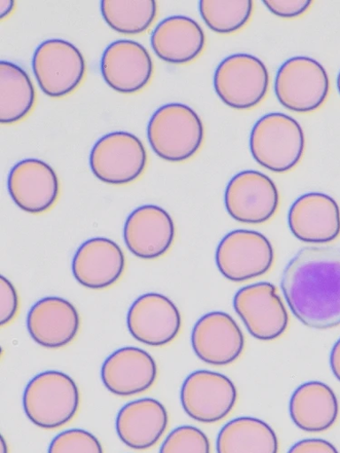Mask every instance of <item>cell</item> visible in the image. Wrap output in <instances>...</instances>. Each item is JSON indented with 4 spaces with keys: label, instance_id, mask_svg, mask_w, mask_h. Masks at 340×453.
Segmentation results:
<instances>
[{
    "label": "cell",
    "instance_id": "cb8c5ba5",
    "mask_svg": "<svg viewBox=\"0 0 340 453\" xmlns=\"http://www.w3.org/2000/svg\"><path fill=\"white\" fill-rule=\"evenodd\" d=\"M338 401L326 384L311 381L299 386L290 401V414L294 425L307 433H322L336 422Z\"/></svg>",
    "mask_w": 340,
    "mask_h": 453
},
{
    "label": "cell",
    "instance_id": "4fadbf2b",
    "mask_svg": "<svg viewBox=\"0 0 340 453\" xmlns=\"http://www.w3.org/2000/svg\"><path fill=\"white\" fill-rule=\"evenodd\" d=\"M128 326L137 342L164 347L174 342L182 327V318L174 302L158 293L139 296L128 315Z\"/></svg>",
    "mask_w": 340,
    "mask_h": 453
},
{
    "label": "cell",
    "instance_id": "1f68e13d",
    "mask_svg": "<svg viewBox=\"0 0 340 453\" xmlns=\"http://www.w3.org/2000/svg\"><path fill=\"white\" fill-rule=\"evenodd\" d=\"M264 5L277 17L294 19L304 15L311 8V0H264Z\"/></svg>",
    "mask_w": 340,
    "mask_h": 453
},
{
    "label": "cell",
    "instance_id": "f546056e",
    "mask_svg": "<svg viewBox=\"0 0 340 453\" xmlns=\"http://www.w3.org/2000/svg\"><path fill=\"white\" fill-rule=\"evenodd\" d=\"M49 453H104V450L99 440L91 433L71 429L53 439Z\"/></svg>",
    "mask_w": 340,
    "mask_h": 453
},
{
    "label": "cell",
    "instance_id": "6da1fadb",
    "mask_svg": "<svg viewBox=\"0 0 340 453\" xmlns=\"http://www.w3.org/2000/svg\"><path fill=\"white\" fill-rule=\"evenodd\" d=\"M282 289L302 324L319 330L340 326V249L299 250L284 270Z\"/></svg>",
    "mask_w": 340,
    "mask_h": 453
},
{
    "label": "cell",
    "instance_id": "d590c367",
    "mask_svg": "<svg viewBox=\"0 0 340 453\" xmlns=\"http://www.w3.org/2000/svg\"><path fill=\"white\" fill-rule=\"evenodd\" d=\"M0 453H9L8 444L4 436H2V442H0Z\"/></svg>",
    "mask_w": 340,
    "mask_h": 453
},
{
    "label": "cell",
    "instance_id": "d4e9b609",
    "mask_svg": "<svg viewBox=\"0 0 340 453\" xmlns=\"http://www.w3.org/2000/svg\"><path fill=\"white\" fill-rule=\"evenodd\" d=\"M217 453H278L274 430L260 419L242 417L227 423L216 441Z\"/></svg>",
    "mask_w": 340,
    "mask_h": 453
},
{
    "label": "cell",
    "instance_id": "484cf974",
    "mask_svg": "<svg viewBox=\"0 0 340 453\" xmlns=\"http://www.w3.org/2000/svg\"><path fill=\"white\" fill-rule=\"evenodd\" d=\"M35 104V90L27 73L14 63L0 62V122L22 121Z\"/></svg>",
    "mask_w": 340,
    "mask_h": 453
},
{
    "label": "cell",
    "instance_id": "e0dca14e",
    "mask_svg": "<svg viewBox=\"0 0 340 453\" xmlns=\"http://www.w3.org/2000/svg\"><path fill=\"white\" fill-rule=\"evenodd\" d=\"M291 234L305 243H329L340 235V210L336 202L321 193H309L298 198L289 216Z\"/></svg>",
    "mask_w": 340,
    "mask_h": 453
},
{
    "label": "cell",
    "instance_id": "4316f807",
    "mask_svg": "<svg viewBox=\"0 0 340 453\" xmlns=\"http://www.w3.org/2000/svg\"><path fill=\"white\" fill-rule=\"evenodd\" d=\"M101 14L113 30L139 35L154 23L158 4L155 0H102Z\"/></svg>",
    "mask_w": 340,
    "mask_h": 453
},
{
    "label": "cell",
    "instance_id": "4dcf8cb0",
    "mask_svg": "<svg viewBox=\"0 0 340 453\" xmlns=\"http://www.w3.org/2000/svg\"><path fill=\"white\" fill-rule=\"evenodd\" d=\"M19 308L18 292L5 277L0 278V324L9 325L16 318Z\"/></svg>",
    "mask_w": 340,
    "mask_h": 453
},
{
    "label": "cell",
    "instance_id": "e575fe53",
    "mask_svg": "<svg viewBox=\"0 0 340 453\" xmlns=\"http://www.w3.org/2000/svg\"><path fill=\"white\" fill-rule=\"evenodd\" d=\"M15 3L12 0H2L0 2V11H2V19L8 17L13 11Z\"/></svg>",
    "mask_w": 340,
    "mask_h": 453
},
{
    "label": "cell",
    "instance_id": "7402d4cb",
    "mask_svg": "<svg viewBox=\"0 0 340 453\" xmlns=\"http://www.w3.org/2000/svg\"><path fill=\"white\" fill-rule=\"evenodd\" d=\"M168 412L158 400L143 398L126 404L119 412L116 429L129 448L143 450L154 447L168 426Z\"/></svg>",
    "mask_w": 340,
    "mask_h": 453
},
{
    "label": "cell",
    "instance_id": "3957f363",
    "mask_svg": "<svg viewBox=\"0 0 340 453\" xmlns=\"http://www.w3.org/2000/svg\"><path fill=\"white\" fill-rule=\"evenodd\" d=\"M81 404V393L69 375L47 371L34 377L23 395L27 418L37 427L54 430L73 420Z\"/></svg>",
    "mask_w": 340,
    "mask_h": 453
},
{
    "label": "cell",
    "instance_id": "2e32d148",
    "mask_svg": "<svg viewBox=\"0 0 340 453\" xmlns=\"http://www.w3.org/2000/svg\"><path fill=\"white\" fill-rule=\"evenodd\" d=\"M8 188L17 206L31 214L50 211L60 193L56 172L40 159H25L18 163L9 174Z\"/></svg>",
    "mask_w": 340,
    "mask_h": 453
},
{
    "label": "cell",
    "instance_id": "9a60e30c",
    "mask_svg": "<svg viewBox=\"0 0 340 453\" xmlns=\"http://www.w3.org/2000/svg\"><path fill=\"white\" fill-rule=\"evenodd\" d=\"M192 346L197 356L214 366L235 363L243 354L245 339L236 321L224 312L203 316L192 333Z\"/></svg>",
    "mask_w": 340,
    "mask_h": 453
},
{
    "label": "cell",
    "instance_id": "7c38bea8",
    "mask_svg": "<svg viewBox=\"0 0 340 453\" xmlns=\"http://www.w3.org/2000/svg\"><path fill=\"white\" fill-rule=\"evenodd\" d=\"M234 307L250 334L261 342L281 337L289 326V314L274 285L259 282L240 289Z\"/></svg>",
    "mask_w": 340,
    "mask_h": 453
},
{
    "label": "cell",
    "instance_id": "5b68a950",
    "mask_svg": "<svg viewBox=\"0 0 340 453\" xmlns=\"http://www.w3.org/2000/svg\"><path fill=\"white\" fill-rule=\"evenodd\" d=\"M219 98L237 110H248L266 98L270 74L266 65L249 54H235L223 59L213 78Z\"/></svg>",
    "mask_w": 340,
    "mask_h": 453
},
{
    "label": "cell",
    "instance_id": "8992f818",
    "mask_svg": "<svg viewBox=\"0 0 340 453\" xmlns=\"http://www.w3.org/2000/svg\"><path fill=\"white\" fill-rule=\"evenodd\" d=\"M278 101L288 110L309 113L326 102L329 80L326 69L308 57H295L279 68L275 80Z\"/></svg>",
    "mask_w": 340,
    "mask_h": 453
},
{
    "label": "cell",
    "instance_id": "30bf717a",
    "mask_svg": "<svg viewBox=\"0 0 340 453\" xmlns=\"http://www.w3.org/2000/svg\"><path fill=\"white\" fill-rule=\"evenodd\" d=\"M237 399V389L228 377L207 370L192 372L181 389L182 406L188 417L207 425L228 417Z\"/></svg>",
    "mask_w": 340,
    "mask_h": 453
},
{
    "label": "cell",
    "instance_id": "8d00e7d4",
    "mask_svg": "<svg viewBox=\"0 0 340 453\" xmlns=\"http://www.w3.org/2000/svg\"><path fill=\"white\" fill-rule=\"evenodd\" d=\"M336 86H337L338 92L340 94V72L337 75Z\"/></svg>",
    "mask_w": 340,
    "mask_h": 453
},
{
    "label": "cell",
    "instance_id": "836d02e7",
    "mask_svg": "<svg viewBox=\"0 0 340 453\" xmlns=\"http://www.w3.org/2000/svg\"><path fill=\"white\" fill-rule=\"evenodd\" d=\"M329 361L331 370L336 379L340 382V338L332 349Z\"/></svg>",
    "mask_w": 340,
    "mask_h": 453
},
{
    "label": "cell",
    "instance_id": "9c48e42d",
    "mask_svg": "<svg viewBox=\"0 0 340 453\" xmlns=\"http://www.w3.org/2000/svg\"><path fill=\"white\" fill-rule=\"evenodd\" d=\"M147 153L139 138L127 132H113L100 138L90 154L95 176L111 185L134 182L145 171Z\"/></svg>",
    "mask_w": 340,
    "mask_h": 453
},
{
    "label": "cell",
    "instance_id": "ffe728a7",
    "mask_svg": "<svg viewBox=\"0 0 340 453\" xmlns=\"http://www.w3.org/2000/svg\"><path fill=\"white\" fill-rule=\"evenodd\" d=\"M29 334L36 344L47 349L69 345L81 328L80 314L69 301L48 296L31 308L27 319Z\"/></svg>",
    "mask_w": 340,
    "mask_h": 453
},
{
    "label": "cell",
    "instance_id": "5bb4252c",
    "mask_svg": "<svg viewBox=\"0 0 340 453\" xmlns=\"http://www.w3.org/2000/svg\"><path fill=\"white\" fill-rule=\"evenodd\" d=\"M100 68L105 83L121 94L140 92L154 73L153 60L147 50L128 40L117 41L105 49Z\"/></svg>",
    "mask_w": 340,
    "mask_h": 453
},
{
    "label": "cell",
    "instance_id": "ba28073f",
    "mask_svg": "<svg viewBox=\"0 0 340 453\" xmlns=\"http://www.w3.org/2000/svg\"><path fill=\"white\" fill-rule=\"evenodd\" d=\"M274 263V250L267 237L247 230L227 234L216 250V264L221 275L233 282H244L269 273Z\"/></svg>",
    "mask_w": 340,
    "mask_h": 453
},
{
    "label": "cell",
    "instance_id": "8fae6325",
    "mask_svg": "<svg viewBox=\"0 0 340 453\" xmlns=\"http://www.w3.org/2000/svg\"><path fill=\"white\" fill-rule=\"evenodd\" d=\"M224 203L227 211L236 221L261 224L277 212L280 196L276 184L267 174L243 171L226 187Z\"/></svg>",
    "mask_w": 340,
    "mask_h": 453
},
{
    "label": "cell",
    "instance_id": "83f0119b",
    "mask_svg": "<svg viewBox=\"0 0 340 453\" xmlns=\"http://www.w3.org/2000/svg\"><path fill=\"white\" fill-rule=\"evenodd\" d=\"M199 10L209 28L228 35L239 31L249 22L253 3L251 0H202Z\"/></svg>",
    "mask_w": 340,
    "mask_h": 453
},
{
    "label": "cell",
    "instance_id": "603a6c76",
    "mask_svg": "<svg viewBox=\"0 0 340 453\" xmlns=\"http://www.w3.org/2000/svg\"><path fill=\"white\" fill-rule=\"evenodd\" d=\"M151 46L165 62L184 65L196 60L205 47V35L193 19L172 16L162 20L151 35Z\"/></svg>",
    "mask_w": 340,
    "mask_h": 453
},
{
    "label": "cell",
    "instance_id": "ac0fdd59",
    "mask_svg": "<svg viewBox=\"0 0 340 453\" xmlns=\"http://www.w3.org/2000/svg\"><path fill=\"white\" fill-rule=\"evenodd\" d=\"M175 226L170 214L161 207L144 205L128 218L124 240L128 249L142 259L161 257L171 249Z\"/></svg>",
    "mask_w": 340,
    "mask_h": 453
},
{
    "label": "cell",
    "instance_id": "52a82bcc",
    "mask_svg": "<svg viewBox=\"0 0 340 453\" xmlns=\"http://www.w3.org/2000/svg\"><path fill=\"white\" fill-rule=\"evenodd\" d=\"M32 67L37 84L52 98L72 94L83 82L87 70L82 53L63 40H49L37 47Z\"/></svg>",
    "mask_w": 340,
    "mask_h": 453
},
{
    "label": "cell",
    "instance_id": "277c9868",
    "mask_svg": "<svg viewBox=\"0 0 340 453\" xmlns=\"http://www.w3.org/2000/svg\"><path fill=\"white\" fill-rule=\"evenodd\" d=\"M254 160L277 173L291 171L304 157L305 135L300 125L282 112H270L254 125L250 136Z\"/></svg>",
    "mask_w": 340,
    "mask_h": 453
},
{
    "label": "cell",
    "instance_id": "44dd1931",
    "mask_svg": "<svg viewBox=\"0 0 340 453\" xmlns=\"http://www.w3.org/2000/svg\"><path fill=\"white\" fill-rule=\"evenodd\" d=\"M126 257L121 248L106 238L87 241L74 254L72 272L83 287L104 289L116 284L123 276Z\"/></svg>",
    "mask_w": 340,
    "mask_h": 453
},
{
    "label": "cell",
    "instance_id": "d6a6232c",
    "mask_svg": "<svg viewBox=\"0 0 340 453\" xmlns=\"http://www.w3.org/2000/svg\"><path fill=\"white\" fill-rule=\"evenodd\" d=\"M288 453H339L336 448L323 439H305L296 442Z\"/></svg>",
    "mask_w": 340,
    "mask_h": 453
},
{
    "label": "cell",
    "instance_id": "f1b7e54d",
    "mask_svg": "<svg viewBox=\"0 0 340 453\" xmlns=\"http://www.w3.org/2000/svg\"><path fill=\"white\" fill-rule=\"evenodd\" d=\"M159 453H211V444L200 429L182 426L169 434Z\"/></svg>",
    "mask_w": 340,
    "mask_h": 453
},
{
    "label": "cell",
    "instance_id": "7a4b0ae2",
    "mask_svg": "<svg viewBox=\"0 0 340 453\" xmlns=\"http://www.w3.org/2000/svg\"><path fill=\"white\" fill-rule=\"evenodd\" d=\"M147 137L158 157L167 162L182 163L199 152L205 139V127L198 113L190 106L167 104L151 118Z\"/></svg>",
    "mask_w": 340,
    "mask_h": 453
},
{
    "label": "cell",
    "instance_id": "d6986e66",
    "mask_svg": "<svg viewBox=\"0 0 340 453\" xmlns=\"http://www.w3.org/2000/svg\"><path fill=\"white\" fill-rule=\"evenodd\" d=\"M155 359L143 349L123 348L113 352L101 368L103 384L118 396H133L144 393L158 379Z\"/></svg>",
    "mask_w": 340,
    "mask_h": 453
}]
</instances>
